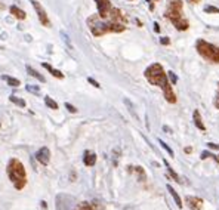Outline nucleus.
<instances>
[{"mask_svg":"<svg viewBox=\"0 0 219 210\" xmlns=\"http://www.w3.org/2000/svg\"><path fill=\"white\" fill-rule=\"evenodd\" d=\"M126 16L121 13L120 9L111 8L107 16H99L98 13L87 18V27L93 36L99 37L107 33H121L125 31Z\"/></svg>","mask_w":219,"mask_h":210,"instance_id":"f257e3e1","label":"nucleus"},{"mask_svg":"<svg viewBox=\"0 0 219 210\" xmlns=\"http://www.w3.org/2000/svg\"><path fill=\"white\" fill-rule=\"evenodd\" d=\"M145 79H147L151 84L154 86H158L161 87L163 93H164V98L169 104H175L176 102V96H175V93L172 90V84H170L166 73H164V70L160 64H151L147 70H145V73H144Z\"/></svg>","mask_w":219,"mask_h":210,"instance_id":"f03ea898","label":"nucleus"},{"mask_svg":"<svg viewBox=\"0 0 219 210\" xmlns=\"http://www.w3.org/2000/svg\"><path fill=\"white\" fill-rule=\"evenodd\" d=\"M9 181L12 182V185L16 190H24V186L27 185V172L24 164L18 160V158H11L6 167Z\"/></svg>","mask_w":219,"mask_h":210,"instance_id":"7ed1b4c3","label":"nucleus"},{"mask_svg":"<svg viewBox=\"0 0 219 210\" xmlns=\"http://www.w3.org/2000/svg\"><path fill=\"white\" fill-rule=\"evenodd\" d=\"M164 16L169 21H172L176 30L184 31L188 28V21L182 16V0H169Z\"/></svg>","mask_w":219,"mask_h":210,"instance_id":"20e7f679","label":"nucleus"},{"mask_svg":"<svg viewBox=\"0 0 219 210\" xmlns=\"http://www.w3.org/2000/svg\"><path fill=\"white\" fill-rule=\"evenodd\" d=\"M197 52L207 61L219 64V48L212 43H207L206 40H197Z\"/></svg>","mask_w":219,"mask_h":210,"instance_id":"39448f33","label":"nucleus"},{"mask_svg":"<svg viewBox=\"0 0 219 210\" xmlns=\"http://www.w3.org/2000/svg\"><path fill=\"white\" fill-rule=\"evenodd\" d=\"M31 5H33V8L36 9L40 22H42L44 27H49V25H51V21H49V18H47V13L44 12V9L42 8V5H40L39 2H36V0H31Z\"/></svg>","mask_w":219,"mask_h":210,"instance_id":"423d86ee","label":"nucleus"},{"mask_svg":"<svg viewBox=\"0 0 219 210\" xmlns=\"http://www.w3.org/2000/svg\"><path fill=\"white\" fill-rule=\"evenodd\" d=\"M36 158L42 163L43 166H47V164H49V161H51V151H49V148H47V147L40 148L36 152Z\"/></svg>","mask_w":219,"mask_h":210,"instance_id":"0eeeda50","label":"nucleus"},{"mask_svg":"<svg viewBox=\"0 0 219 210\" xmlns=\"http://www.w3.org/2000/svg\"><path fill=\"white\" fill-rule=\"evenodd\" d=\"M95 3H96V8H98V15L99 16H107L108 12L113 8L110 0H95Z\"/></svg>","mask_w":219,"mask_h":210,"instance_id":"6e6552de","label":"nucleus"},{"mask_svg":"<svg viewBox=\"0 0 219 210\" xmlns=\"http://www.w3.org/2000/svg\"><path fill=\"white\" fill-rule=\"evenodd\" d=\"M185 203H187V206H188L191 210H201V209H203V204H204V201H203L201 198H199V197H187V198H185Z\"/></svg>","mask_w":219,"mask_h":210,"instance_id":"1a4fd4ad","label":"nucleus"},{"mask_svg":"<svg viewBox=\"0 0 219 210\" xmlns=\"http://www.w3.org/2000/svg\"><path fill=\"white\" fill-rule=\"evenodd\" d=\"M73 201H74V198L68 197V200H67V203H65V201H64V194L58 195V197H56V210H62V209H64V206H67V207H68V210H71L73 204H74Z\"/></svg>","mask_w":219,"mask_h":210,"instance_id":"9d476101","label":"nucleus"},{"mask_svg":"<svg viewBox=\"0 0 219 210\" xmlns=\"http://www.w3.org/2000/svg\"><path fill=\"white\" fill-rule=\"evenodd\" d=\"M83 163H85V166H87V167L93 166L95 163H96V154H95V152H90V151H86V152H85V157H83Z\"/></svg>","mask_w":219,"mask_h":210,"instance_id":"9b49d317","label":"nucleus"},{"mask_svg":"<svg viewBox=\"0 0 219 210\" xmlns=\"http://www.w3.org/2000/svg\"><path fill=\"white\" fill-rule=\"evenodd\" d=\"M192 119H194V124H196V127L197 129H200V130H206V126L203 124V120H201V115H200V112L196 110L194 111V114H192Z\"/></svg>","mask_w":219,"mask_h":210,"instance_id":"f8f14e48","label":"nucleus"},{"mask_svg":"<svg viewBox=\"0 0 219 210\" xmlns=\"http://www.w3.org/2000/svg\"><path fill=\"white\" fill-rule=\"evenodd\" d=\"M42 67H43V68H46L47 71H49V73H51L54 77H56V79H64V74L59 71V70H55V68H54L51 64H46V62H43V64H42Z\"/></svg>","mask_w":219,"mask_h":210,"instance_id":"ddd939ff","label":"nucleus"},{"mask_svg":"<svg viewBox=\"0 0 219 210\" xmlns=\"http://www.w3.org/2000/svg\"><path fill=\"white\" fill-rule=\"evenodd\" d=\"M167 191L170 192V195L173 197V200H175V203H176V206L181 209L184 204H182V200H181V197L178 195V192L175 191V188H172V185H167Z\"/></svg>","mask_w":219,"mask_h":210,"instance_id":"4468645a","label":"nucleus"},{"mask_svg":"<svg viewBox=\"0 0 219 210\" xmlns=\"http://www.w3.org/2000/svg\"><path fill=\"white\" fill-rule=\"evenodd\" d=\"M25 70H27V73H28V74H30L31 77H36V79L39 80V81H42V83H44V81H46V79H44V77H43V76H42L40 73H37V71H36V70H34L33 67L27 65V67H25Z\"/></svg>","mask_w":219,"mask_h":210,"instance_id":"2eb2a0df","label":"nucleus"},{"mask_svg":"<svg viewBox=\"0 0 219 210\" xmlns=\"http://www.w3.org/2000/svg\"><path fill=\"white\" fill-rule=\"evenodd\" d=\"M11 13L13 15V16H16L18 19H25V12L24 11H21L19 8H16V6H11Z\"/></svg>","mask_w":219,"mask_h":210,"instance_id":"dca6fc26","label":"nucleus"},{"mask_svg":"<svg viewBox=\"0 0 219 210\" xmlns=\"http://www.w3.org/2000/svg\"><path fill=\"white\" fill-rule=\"evenodd\" d=\"M2 80H5L9 86H12V87H18L19 84H21V81L18 80V79H15V77H9V76H2Z\"/></svg>","mask_w":219,"mask_h":210,"instance_id":"f3484780","label":"nucleus"},{"mask_svg":"<svg viewBox=\"0 0 219 210\" xmlns=\"http://www.w3.org/2000/svg\"><path fill=\"white\" fill-rule=\"evenodd\" d=\"M9 101H11V102H13V104H15V105H18V107L25 108V101L21 99V98H18V96H15V95H11V96H9Z\"/></svg>","mask_w":219,"mask_h":210,"instance_id":"a211bd4d","label":"nucleus"},{"mask_svg":"<svg viewBox=\"0 0 219 210\" xmlns=\"http://www.w3.org/2000/svg\"><path fill=\"white\" fill-rule=\"evenodd\" d=\"M44 104H46L47 107H49L51 110H58V104H56V102H55L51 96H46V98H44Z\"/></svg>","mask_w":219,"mask_h":210,"instance_id":"6ab92c4d","label":"nucleus"},{"mask_svg":"<svg viewBox=\"0 0 219 210\" xmlns=\"http://www.w3.org/2000/svg\"><path fill=\"white\" fill-rule=\"evenodd\" d=\"M164 164H166V167H167V170H169V173H170V176H172V178H173V181H176V182H181V179H179V176H178V173H176V172H175V170H173L172 167H170V166H169V163H166V161H164Z\"/></svg>","mask_w":219,"mask_h":210,"instance_id":"aec40b11","label":"nucleus"},{"mask_svg":"<svg viewBox=\"0 0 219 210\" xmlns=\"http://www.w3.org/2000/svg\"><path fill=\"white\" fill-rule=\"evenodd\" d=\"M76 210H92V206H90L87 201H83V203H80V204L76 207Z\"/></svg>","mask_w":219,"mask_h":210,"instance_id":"412c9836","label":"nucleus"},{"mask_svg":"<svg viewBox=\"0 0 219 210\" xmlns=\"http://www.w3.org/2000/svg\"><path fill=\"white\" fill-rule=\"evenodd\" d=\"M167 79H169L170 84H176V83H178V77L175 76L173 71H169V73H167Z\"/></svg>","mask_w":219,"mask_h":210,"instance_id":"4be33fe9","label":"nucleus"},{"mask_svg":"<svg viewBox=\"0 0 219 210\" xmlns=\"http://www.w3.org/2000/svg\"><path fill=\"white\" fill-rule=\"evenodd\" d=\"M27 90L34 93V95H40V87L39 86H33V84H27Z\"/></svg>","mask_w":219,"mask_h":210,"instance_id":"5701e85b","label":"nucleus"},{"mask_svg":"<svg viewBox=\"0 0 219 210\" xmlns=\"http://www.w3.org/2000/svg\"><path fill=\"white\" fill-rule=\"evenodd\" d=\"M158 144H160V145H161V147H163V148H164V150L167 151V152H169V155H172V157H173V151H172V148H170V147H169V145H167V144H166L164 141H161V139H158Z\"/></svg>","mask_w":219,"mask_h":210,"instance_id":"b1692460","label":"nucleus"},{"mask_svg":"<svg viewBox=\"0 0 219 210\" xmlns=\"http://www.w3.org/2000/svg\"><path fill=\"white\" fill-rule=\"evenodd\" d=\"M204 12L206 13H219V9L215 6H204Z\"/></svg>","mask_w":219,"mask_h":210,"instance_id":"393cba45","label":"nucleus"},{"mask_svg":"<svg viewBox=\"0 0 219 210\" xmlns=\"http://www.w3.org/2000/svg\"><path fill=\"white\" fill-rule=\"evenodd\" d=\"M135 172L139 175L141 181H145V172L142 170V167H141V166H136V167H135Z\"/></svg>","mask_w":219,"mask_h":210,"instance_id":"a878e982","label":"nucleus"},{"mask_svg":"<svg viewBox=\"0 0 219 210\" xmlns=\"http://www.w3.org/2000/svg\"><path fill=\"white\" fill-rule=\"evenodd\" d=\"M65 108L70 111V112H77V108L76 107H73L71 104H68V102H65Z\"/></svg>","mask_w":219,"mask_h":210,"instance_id":"bb28decb","label":"nucleus"},{"mask_svg":"<svg viewBox=\"0 0 219 210\" xmlns=\"http://www.w3.org/2000/svg\"><path fill=\"white\" fill-rule=\"evenodd\" d=\"M207 157H213V154H212V152H209V151H203V152H201V155H200V158H201V160H204V158H207Z\"/></svg>","mask_w":219,"mask_h":210,"instance_id":"cd10ccee","label":"nucleus"},{"mask_svg":"<svg viewBox=\"0 0 219 210\" xmlns=\"http://www.w3.org/2000/svg\"><path fill=\"white\" fill-rule=\"evenodd\" d=\"M87 81H89V83H90V84H93V86H95V87H98V89H99V87H101V84H99V83H98V81H96V80H93V79H92V77H89V79H87Z\"/></svg>","mask_w":219,"mask_h":210,"instance_id":"c85d7f7f","label":"nucleus"},{"mask_svg":"<svg viewBox=\"0 0 219 210\" xmlns=\"http://www.w3.org/2000/svg\"><path fill=\"white\" fill-rule=\"evenodd\" d=\"M215 107L219 110V86H218V93H216V98H215Z\"/></svg>","mask_w":219,"mask_h":210,"instance_id":"c756f323","label":"nucleus"},{"mask_svg":"<svg viewBox=\"0 0 219 210\" xmlns=\"http://www.w3.org/2000/svg\"><path fill=\"white\" fill-rule=\"evenodd\" d=\"M160 43H161V44H169L170 40H169V37H161V39H160Z\"/></svg>","mask_w":219,"mask_h":210,"instance_id":"7c9ffc66","label":"nucleus"},{"mask_svg":"<svg viewBox=\"0 0 219 210\" xmlns=\"http://www.w3.org/2000/svg\"><path fill=\"white\" fill-rule=\"evenodd\" d=\"M207 147H209V148H212V150H219V145H215V144H212V142H209V144H207Z\"/></svg>","mask_w":219,"mask_h":210,"instance_id":"2f4dec72","label":"nucleus"},{"mask_svg":"<svg viewBox=\"0 0 219 210\" xmlns=\"http://www.w3.org/2000/svg\"><path fill=\"white\" fill-rule=\"evenodd\" d=\"M163 130H164L166 133H172V129H170L169 126H163Z\"/></svg>","mask_w":219,"mask_h":210,"instance_id":"473e14b6","label":"nucleus"},{"mask_svg":"<svg viewBox=\"0 0 219 210\" xmlns=\"http://www.w3.org/2000/svg\"><path fill=\"white\" fill-rule=\"evenodd\" d=\"M154 31H156V33H160V27H158L157 22H154Z\"/></svg>","mask_w":219,"mask_h":210,"instance_id":"72a5a7b5","label":"nucleus"},{"mask_svg":"<svg viewBox=\"0 0 219 210\" xmlns=\"http://www.w3.org/2000/svg\"><path fill=\"white\" fill-rule=\"evenodd\" d=\"M191 151H192V148H191V147H187V148H185V152H187V154H189Z\"/></svg>","mask_w":219,"mask_h":210,"instance_id":"f704fd0d","label":"nucleus"},{"mask_svg":"<svg viewBox=\"0 0 219 210\" xmlns=\"http://www.w3.org/2000/svg\"><path fill=\"white\" fill-rule=\"evenodd\" d=\"M213 158H215V160H216V161L219 163V155H215V154H213Z\"/></svg>","mask_w":219,"mask_h":210,"instance_id":"c9c22d12","label":"nucleus"},{"mask_svg":"<svg viewBox=\"0 0 219 210\" xmlns=\"http://www.w3.org/2000/svg\"><path fill=\"white\" fill-rule=\"evenodd\" d=\"M188 2H191V3H197V2H200V0H188Z\"/></svg>","mask_w":219,"mask_h":210,"instance_id":"e433bc0d","label":"nucleus"},{"mask_svg":"<svg viewBox=\"0 0 219 210\" xmlns=\"http://www.w3.org/2000/svg\"><path fill=\"white\" fill-rule=\"evenodd\" d=\"M0 9H5V5H3V3H0Z\"/></svg>","mask_w":219,"mask_h":210,"instance_id":"4c0bfd02","label":"nucleus"}]
</instances>
